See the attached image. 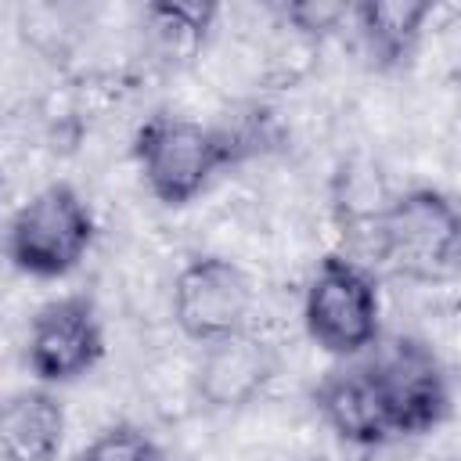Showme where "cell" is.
<instances>
[{
	"instance_id": "obj_2",
	"label": "cell",
	"mask_w": 461,
	"mask_h": 461,
	"mask_svg": "<svg viewBox=\"0 0 461 461\" xmlns=\"http://www.w3.org/2000/svg\"><path fill=\"white\" fill-rule=\"evenodd\" d=\"M133 158L148 191L162 205L180 209L238 158V140L220 126L180 115H151L133 133Z\"/></svg>"
},
{
	"instance_id": "obj_13",
	"label": "cell",
	"mask_w": 461,
	"mask_h": 461,
	"mask_svg": "<svg viewBox=\"0 0 461 461\" xmlns=\"http://www.w3.org/2000/svg\"><path fill=\"white\" fill-rule=\"evenodd\" d=\"M76 461H166L162 447L137 425H108L101 429Z\"/></svg>"
},
{
	"instance_id": "obj_6",
	"label": "cell",
	"mask_w": 461,
	"mask_h": 461,
	"mask_svg": "<svg viewBox=\"0 0 461 461\" xmlns=\"http://www.w3.org/2000/svg\"><path fill=\"white\" fill-rule=\"evenodd\" d=\"M252 303V277L227 256H194L173 281V321L198 346L245 331Z\"/></svg>"
},
{
	"instance_id": "obj_5",
	"label": "cell",
	"mask_w": 461,
	"mask_h": 461,
	"mask_svg": "<svg viewBox=\"0 0 461 461\" xmlns=\"http://www.w3.org/2000/svg\"><path fill=\"white\" fill-rule=\"evenodd\" d=\"M367 364L375 371L393 439L425 436L450 418V375L421 339H396L367 357Z\"/></svg>"
},
{
	"instance_id": "obj_12",
	"label": "cell",
	"mask_w": 461,
	"mask_h": 461,
	"mask_svg": "<svg viewBox=\"0 0 461 461\" xmlns=\"http://www.w3.org/2000/svg\"><path fill=\"white\" fill-rule=\"evenodd\" d=\"M144 18L162 40H173V47L194 50L212 29L216 4H148Z\"/></svg>"
},
{
	"instance_id": "obj_10",
	"label": "cell",
	"mask_w": 461,
	"mask_h": 461,
	"mask_svg": "<svg viewBox=\"0 0 461 461\" xmlns=\"http://www.w3.org/2000/svg\"><path fill=\"white\" fill-rule=\"evenodd\" d=\"M429 14H432L429 0H364V4H349V18L357 25L364 58L378 72H396L414 58Z\"/></svg>"
},
{
	"instance_id": "obj_9",
	"label": "cell",
	"mask_w": 461,
	"mask_h": 461,
	"mask_svg": "<svg viewBox=\"0 0 461 461\" xmlns=\"http://www.w3.org/2000/svg\"><path fill=\"white\" fill-rule=\"evenodd\" d=\"M277 364L274 353L252 339L249 331L227 335L220 342L202 346V364H198V396L205 407L227 411V407H245L263 393V385L274 378Z\"/></svg>"
},
{
	"instance_id": "obj_7",
	"label": "cell",
	"mask_w": 461,
	"mask_h": 461,
	"mask_svg": "<svg viewBox=\"0 0 461 461\" xmlns=\"http://www.w3.org/2000/svg\"><path fill=\"white\" fill-rule=\"evenodd\" d=\"M104 357V324L97 303L83 292L43 303L29 324L25 364L43 385H68L90 375Z\"/></svg>"
},
{
	"instance_id": "obj_1",
	"label": "cell",
	"mask_w": 461,
	"mask_h": 461,
	"mask_svg": "<svg viewBox=\"0 0 461 461\" xmlns=\"http://www.w3.org/2000/svg\"><path fill=\"white\" fill-rule=\"evenodd\" d=\"M375 256L400 277L439 285L461 263V216L439 187H411L375 212Z\"/></svg>"
},
{
	"instance_id": "obj_3",
	"label": "cell",
	"mask_w": 461,
	"mask_h": 461,
	"mask_svg": "<svg viewBox=\"0 0 461 461\" xmlns=\"http://www.w3.org/2000/svg\"><path fill=\"white\" fill-rule=\"evenodd\" d=\"M94 230L97 223L86 198L68 180H54L18 205L4 234V249L14 270L58 281L86 259Z\"/></svg>"
},
{
	"instance_id": "obj_8",
	"label": "cell",
	"mask_w": 461,
	"mask_h": 461,
	"mask_svg": "<svg viewBox=\"0 0 461 461\" xmlns=\"http://www.w3.org/2000/svg\"><path fill=\"white\" fill-rule=\"evenodd\" d=\"M313 407L324 418V425L353 447L393 443L385 407L378 396V382H375L367 357L349 360L342 367H331L313 389Z\"/></svg>"
},
{
	"instance_id": "obj_11",
	"label": "cell",
	"mask_w": 461,
	"mask_h": 461,
	"mask_svg": "<svg viewBox=\"0 0 461 461\" xmlns=\"http://www.w3.org/2000/svg\"><path fill=\"white\" fill-rule=\"evenodd\" d=\"M65 439V411L47 389H18L0 403L4 461H54Z\"/></svg>"
},
{
	"instance_id": "obj_4",
	"label": "cell",
	"mask_w": 461,
	"mask_h": 461,
	"mask_svg": "<svg viewBox=\"0 0 461 461\" xmlns=\"http://www.w3.org/2000/svg\"><path fill=\"white\" fill-rule=\"evenodd\" d=\"M303 328L313 346L353 360L378 342L382 295L375 274L349 256H324L303 295Z\"/></svg>"
},
{
	"instance_id": "obj_14",
	"label": "cell",
	"mask_w": 461,
	"mask_h": 461,
	"mask_svg": "<svg viewBox=\"0 0 461 461\" xmlns=\"http://www.w3.org/2000/svg\"><path fill=\"white\" fill-rule=\"evenodd\" d=\"M285 22H292L299 32H328L339 29V22L349 18V4H324V0H303L281 7Z\"/></svg>"
}]
</instances>
